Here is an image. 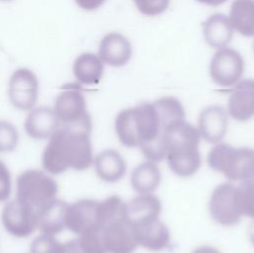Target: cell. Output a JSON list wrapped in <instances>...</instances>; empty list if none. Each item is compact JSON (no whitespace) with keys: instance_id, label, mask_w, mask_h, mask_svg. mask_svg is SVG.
<instances>
[{"instance_id":"6da1fadb","label":"cell","mask_w":254,"mask_h":253,"mask_svg":"<svg viewBox=\"0 0 254 253\" xmlns=\"http://www.w3.org/2000/svg\"><path fill=\"white\" fill-rule=\"evenodd\" d=\"M185 117L181 101L165 96L120 111L115 119V131L122 145L139 147L147 160L159 162L165 158L163 138L167 126Z\"/></svg>"},{"instance_id":"7a4b0ae2","label":"cell","mask_w":254,"mask_h":253,"mask_svg":"<svg viewBox=\"0 0 254 253\" xmlns=\"http://www.w3.org/2000/svg\"><path fill=\"white\" fill-rule=\"evenodd\" d=\"M91 122L60 125L49 139L42 157L43 168L52 175L67 169L83 171L93 163L90 142Z\"/></svg>"},{"instance_id":"3957f363","label":"cell","mask_w":254,"mask_h":253,"mask_svg":"<svg viewBox=\"0 0 254 253\" xmlns=\"http://www.w3.org/2000/svg\"><path fill=\"white\" fill-rule=\"evenodd\" d=\"M164 154L171 171L182 178L194 175L200 165V136L196 127L185 119L170 123L164 134Z\"/></svg>"},{"instance_id":"277c9868","label":"cell","mask_w":254,"mask_h":253,"mask_svg":"<svg viewBox=\"0 0 254 253\" xmlns=\"http://www.w3.org/2000/svg\"><path fill=\"white\" fill-rule=\"evenodd\" d=\"M208 166L227 180L241 182L254 176V150L216 143L207 155Z\"/></svg>"},{"instance_id":"5b68a950","label":"cell","mask_w":254,"mask_h":253,"mask_svg":"<svg viewBox=\"0 0 254 253\" xmlns=\"http://www.w3.org/2000/svg\"><path fill=\"white\" fill-rule=\"evenodd\" d=\"M58 184L48 174L40 170H27L17 178V199L31 210L37 218L38 213L57 198Z\"/></svg>"},{"instance_id":"8992f818","label":"cell","mask_w":254,"mask_h":253,"mask_svg":"<svg viewBox=\"0 0 254 253\" xmlns=\"http://www.w3.org/2000/svg\"><path fill=\"white\" fill-rule=\"evenodd\" d=\"M54 111L60 125H76L91 122L81 86L69 83L63 86L55 101Z\"/></svg>"},{"instance_id":"52a82bcc","label":"cell","mask_w":254,"mask_h":253,"mask_svg":"<svg viewBox=\"0 0 254 253\" xmlns=\"http://www.w3.org/2000/svg\"><path fill=\"white\" fill-rule=\"evenodd\" d=\"M211 218L223 226H233L241 219V212L236 199V186L223 183L214 188L208 201Z\"/></svg>"},{"instance_id":"ba28073f","label":"cell","mask_w":254,"mask_h":253,"mask_svg":"<svg viewBox=\"0 0 254 253\" xmlns=\"http://www.w3.org/2000/svg\"><path fill=\"white\" fill-rule=\"evenodd\" d=\"M244 71L242 56L231 48H221L212 57L209 73L219 86L229 87L239 81Z\"/></svg>"},{"instance_id":"9c48e42d","label":"cell","mask_w":254,"mask_h":253,"mask_svg":"<svg viewBox=\"0 0 254 253\" xmlns=\"http://www.w3.org/2000/svg\"><path fill=\"white\" fill-rule=\"evenodd\" d=\"M39 81L28 68L15 70L10 77L8 95L12 105L20 110H30L38 99Z\"/></svg>"},{"instance_id":"30bf717a","label":"cell","mask_w":254,"mask_h":253,"mask_svg":"<svg viewBox=\"0 0 254 253\" xmlns=\"http://www.w3.org/2000/svg\"><path fill=\"white\" fill-rule=\"evenodd\" d=\"M101 227L107 253H133L137 248L133 227L123 215Z\"/></svg>"},{"instance_id":"8fae6325","label":"cell","mask_w":254,"mask_h":253,"mask_svg":"<svg viewBox=\"0 0 254 253\" xmlns=\"http://www.w3.org/2000/svg\"><path fill=\"white\" fill-rule=\"evenodd\" d=\"M1 218L5 229L15 237H27L37 228L36 215L17 198L5 204Z\"/></svg>"},{"instance_id":"7c38bea8","label":"cell","mask_w":254,"mask_h":253,"mask_svg":"<svg viewBox=\"0 0 254 253\" xmlns=\"http://www.w3.org/2000/svg\"><path fill=\"white\" fill-rule=\"evenodd\" d=\"M139 246L150 251H162L171 244V232L168 226L158 218L132 225Z\"/></svg>"},{"instance_id":"4fadbf2b","label":"cell","mask_w":254,"mask_h":253,"mask_svg":"<svg viewBox=\"0 0 254 253\" xmlns=\"http://www.w3.org/2000/svg\"><path fill=\"white\" fill-rule=\"evenodd\" d=\"M228 126V113L220 105L205 107L199 114L197 130L204 141L216 144L225 136Z\"/></svg>"},{"instance_id":"5bb4252c","label":"cell","mask_w":254,"mask_h":253,"mask_svg":"<svg viewBox=\"0 0 254 253\" xmlns=\"http://www.w3.org/2000/svg\"><path fill=\"white\" fill-rule=\"evenodd\" d=\"M228 115L244 122L254 116V79H243L232 89L227 104Z\"/></svg>"},{"instance_id":"9a60e30c","label":"cell","mask_w":254,"mask_h":253,"mask_svg":"<svg viewBox=\"0 0 254 253\" xmlns=\"http://www.w3.org/2000/svg\"><path fill=\"white\" fill-rule=\"evenodd\" d=\"M162 211L159 197L153 193L139 194L123 202L122 215L131 224L135 225L153 218H158Z\"/></svg>"},{"instance_id":"2e32d148","label":"cell","mask_w":254,"mask_h":253,"mask_svg":"<svg viewBox=\"0 0 254 253\" xmlns=\"http://www.w3.org/2000/svg\"><path fill=\"white\" fill-rule=\"evenodd\" d=\"M59 127L60 123L54 109L47 106L32 109L24 123L26 133L36 140L50 139Z\"/></svg>"},{"instance_id":"e0dca14e","label":"cell","mask_w":254,"mask_h":253,"mask_svg":"<svg viewBox=\"0 0 254 253\" xmlns=\"http://www.w3.org/2000/svg\"><path fill=\"white\" fill-rule=\"evenodd\" d=\"M98 55L103 63L111 66H122L129 62L132 47L123 35L109 33L100 41Z\"/></svg>"},{"instance_id":"ac0fdd59","label":"cell","mask_w":254,"mask_h":253,"mask_svg":"<svg viewBox=\"0 0 254 253\" xmlns=\"http://www.w3.org/2000/svg\"><path fill=\"white\" fill-rule=\"evenodd\" d=\"M97 205L98 201L88 198L68 204L65 213V228L79 235L88 227L96 224Z\"/></svg>"},{"instance_id":"d6986e66","label":"cell","mask_w":254,"mask_h":253,"mask_svg":"<svg viewBox=\"0 0 254 253\" xmlns=\"http://www.w3.org/2000/svg\"><path fill=\"white\" fill-rule=\"evenodd\" d=\"M97 177L106 183L121 180L126 173V163L121 154L114 149L100 152L93 160Z\"/></svg>"},{"instance_id":"ffe728a7","label":"cell","mask_w":254,"mask_h":253,"mask_svg":"<svg viewBox=\"0 0 254 253\" xmlns=\"http://www.w3.org/2000/svg\"><path fill=\"white\" fill-rule=\"evenodd\" d=\"M202 33L205 42L211 48L221 49L231 41L233 28L227 16L215 13L202 23Z\"/></svg>"},{"instance_id":"44dd1931","label":"cell","mask_w":254,"mask_h":253,"mask_svg":"<svg viewBox=\"0 0 254 253\" xmlns=\"http://www.w3.org/2000/svg\"><path fill=\"white\" fill-rule=\"evenodd\" d=\"M68 204L61 199H54L37 215V227L42 234L57 235L65 228V213Z\"/></svg>"},{"instance_id":"7402d4cb","label":"cell","mask_w":254,"mask_h":253,"mask_svg":"<svg viewBox=\"0 0 254 253\" xmlns=\"http://www.w3.org/2000/svg\"><path fill=\"white\" fill-rule=\"evenodd\" d=\"M161 178V172L156 162L147 160L133 169L130 184L138 194L153 193L159 187Z\"/></svg>"},{"instance_id":"603a6c76","label":"cell","mask_w":254,"mask_h":253,"mask_svg":"<svg viewBox=\"0 0 254 253\" xmlns=\"http://www.w3.org/2000/svg\"><path fill=\"white\" fill-rule=\"evenodd\" d=\"M104 66L99 57L84 53L78 56L73 63V73L81 84H97L103 74Z\"/></svg>"},{"instance_id":"cb8c5ba5","label":"cell","mask_w":254,"mask_h":253,"mask_svg":"<svg viewBox=\"0 0 254 253\" xmlns=\"http://www.w3.org/2000/svg\"><path fill=\"white\" fill-rule=\"evenodd\" d=\"M232 28L245 37L254 36V0H234L230 7Z\"/></svg>"},{"instance_id":"d4e9b609","label":"cell","mask_w":254,"mask_h":253,"mask_svg":"<svg viewBox=\"0 0 254 253\" xmlns=\"http://www.w3.org/2000/svg\"><path fill=\"white\" fill-rule=\"evenodd\" d=\"M78 244L83 253H107L102 235V227L94 224L79 234Z\"/></svg>"},{"instance_id":"484cf974","label":"cell","mask_w":254,"mask_h":253,"mask_svg":"<svg viewBox=\"0 0 254 253\" xmlns=\"http://www.w3.org/2000/svg\"><path fill=\"white\" fill-rule=\"evenodd\" d=\"M236 199L241 214L254 219V176L239 182Z\"/></svg>"},{"instance_id":"4316f807","label":"cell","mask_w":254,"mask_h":253,"mask_svg":"<svg viewBox=\"0 0 254 253\" xmlns=\"http://www.w3.org/2000/svg\"><path fill=\"white\" fill-rule=\"evenodd\" d=\"M123 202L118 195H111L102 201H98L96 224L103 226L109 221L122 216Z\"/></svg>"},{"instance_id":"83f0119b","label":"cell","mask_w":254,"mask_h":253,"mask_svg":"<svg viewBox=\"0 0 254 253\" xmlns=\"http://www.w3.org/2000/svg\"><path fill=\"white\" fill-rule=\"evenodd\" d=\"M18 131L13 124L0 120V153L12 152L18 145Z\"/></svg>"},{"instance_id":"f1b7e54d","label":"cell","mask_w":254,"mask_h":253,"mask_svg":"<svg viewBox=\"0 0 254 253\" xmlns=\"http://www.w3.org/2000/svg\"><path fill=\"white\" fill-rule=\"evenodd\" d=\"M63 243L48 234L38 236L31 245V253H63Z\"/></svg>"},{"instance_id":"f546056e","label":"cell","mask_w":254,"mask_h":253,"mask_svg":"<svg viewBox=\"0 0 254 253\" xmlns=\"http://www.w3.org/2000/svg\"><path fill=\"white\" fill-rule=\"evenodd\" d=\"M140 13L146 16H157L167 10L170 0H133Z\"/></svg>"},{"instance_id":"4dcf8cb0","label":"cell","mask_w":254,"mask_h":253,"mask_svg":"<svg viewBox=\"0 0 254 253\" xmlns=\"http://www.w3.org/2000/svg\"><path fill=\"white\" fill-rule=\"evenodd\" d=\"M11 192V176L6 165L0 161V201L8 199Z\"/></svg>"},{"instance_id":"1f68e13d","label":"cell","mask_w":254,"mask_h":253,"mask_svg":"<svg viewBox=\"0 0 254 253\" xmlns=\"http://www.w3.org/2000/svg\"><path fill=\"white\" fill-rule=\"evenodd\" d=\"M75 2L83 10L91 11L99 8L105 0H75Z\"/></svg>"},{"instance_id":"d6a6232c","label":"cell","mask_w":254,"mask_h":253,"mask_svg":"<svg viewBox=\"0 0 254 253\" xmlns=\"http://www.w3.org/2000/svg\"><path fill=\"white\" fill-rule=\"evenodd\" d=\"M64 249H63V253H83V251L81 250L77 239H72V240H68L64 243H63Z\"/></svg>"},{"instance_id":"836d02e7","label":"cell","mask_w":254,"mask_h":253,"mask_svg":"<svg viewBox=\"0 0 254 253\" xmlns=\"http://www.w3.org/2000/svg\"><path fill=\"white\" fill-rule=\"evenodd\" d=\"M191 253H220L216 248L211 246H200L194 249Z\"/></svg>"},{"instance_id":"e575fe53","label":"cell","mask_w":254,"mask_h":253,"mask_svg":"<svg viewBox=\"0 0 254 253\" xmlns=\"http://www.w3.org/2000/svg\"><path fill=\"white\" fill-rule=\"evenodd\" d=\"M197 1L200 3L206 4V5H210V6H218L227 0H197Z\"/></svg>"},{"instance_id":"d590c367","label":"cell","mask_w":254,"mask_h":253,"mask_svg":"<svg viewBox=\"0 0 254 253\" xmlns=\"http://www.w3.org/2000/svg\"><path fill=\"white\" fill-rule=\"evenodd\" d=\"M248 237H249L250 242L254 245V219L248 227Z\"/></svg>"},{"instance_id":"8d00e7d4","label":"cell","mask_w":254,"mask_h":253,"mask_svg":"<svg viewBox=\"0 0 254 253\" xmlns=\"http://www.w3.org/2000/svg\"><path fill=\"white\" fill-rule=\"evenodd\" d=\"M4 1H7V0H4Z\"/></svg>"}]
</instances>
